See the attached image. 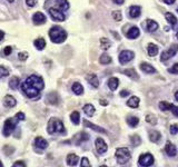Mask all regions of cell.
Masks as SVG:
<instances>
[{
  "label": "cell",
  "mask_w": 178,
  "mask_h": 167,
  "mask_svg": "<svg viewBox=\"0 0 178 167\" xmlns=\"http://www.w3.org/2000/svg\"><path fill=\"white\" fill-rule=\"evenodd\" d=\"M44 79L37 76V75H31L22 83L21 89L22 91L25 93V95L27 96L28 98H36L38 97L40 91L44 89Z\"/></svg>",
  "instance_id": "1"
},
{
  "label": "cell",
  "mask_w": 178,
  "mask_h": 167,
  "mask_svg": "<svg viewBox=\"0 0 178 167\" xmlns=\"http://www.w3.org/2000/svg\"><path fill=\"white\" fill-rule=\"evenodd\" d=\"M49 37L52 42L55 44H61L67 38V33L61 27L55 26L49 30Z\"/></svg>",
  "instance_id": "2"
},
{
  "label": "cell",
  "mask_w": 178,
  "mask_h": 167,
  "mask_svg": "<svg viewBox=\"0 0 178 167\" xmlns=\"http://www.w3.org/2000/svg\"><path fill=\"white\" fill-rule=\"evenodd\" d=\"M47 130H48L49 134L65 133V127H64V124H62L61 120L57 119V118H50Z\"/></svg>",
  "instance_id": "3"
},
{
  "label": "cell",
  "mask_w": 178,
  "mask_h": 167,
  "mask_svg": "<svg viewBox=\"0 0 178 167\" xmlns=\"http://www.w3.org/2000/svg\"><path fill=\"white\" fill-rule=\"evenodd\" d=\"M116 158H117V161L119 164H126L129 159H130V151L128 148L126 147H122V148H118L116 150Z\"/></svg>",
  "instance_id": "4"
},
{
  "label": "cell",
  "mask_w": 178,
  "mask_h": 167,
  "mask_svg": "<svg viewBox=\"0 0 178 167\" xmlns=\"http://www.w3.org/2000/svg\"><path fill=\"white\" fill-rule=\"evenodd\" d=\"M17 120L16 118L13 119V118H9V119H7L5 122V125H4V130H2V134H4V136L6 137H8V136H10L11 133L15 130V128H16V125H17Z\"/></svg>",
  "instance_id": "5"
},
{
  "label": "cell",
  "mask_w": 178,
  "mask_h": 167,
  "mask_svg": "<svg viewBox=\"0 0 178 167\" xmlns=\"http://www.w3.org/2000/svg\"><path fill=\"white\" fill-rule=\"evenodd\" d=\"M177 51H178V45H172L169 49L164 51V52L161 54V57H160L161 61H167L168 59H170L172 57H174V56L176 55Z\"/></svg>",
  "instance_id": "6"
},
{
  "label": "cell",
  "mask_w": 178,
  "mask_h": 167,
  "mask_svg": "<svg viewBox=\"0 0 178 167\" xmlns=\"http://www.w3.org/2000/svg\"><path fill=\"white\" fill-rule=\"evenodd\" d=\"M49 15L51 16V18L56 20V21H65L66 16L65 13L62 12V10L60 9H56V8H50L49 9Z\"/></svg>",
  "instance_id": "7"
},
{
  "label": "cell",
  "mask_w": 178,
  "mask_h": 167,
  "mask_svg": "<svg viewBox=\"0 0 178 167\" xmlns=\"http://www.w3.org/2000/svg\"><path fill=\"white\" fill-rule=\"evenodd\" d=\"M138 163L140 166H151L154 164V157L151 154H143L139 157Z\"/></svg>",
  "instance_id": "8"
},
{
  "label": "cell",
  "mask_w": 178,
  "mask_h": 167,
  "mask_svg": "<svg viewBox=\"0 0 178 167\" xmlns=\"http://www.w3.org/2000/svg\"><path fill=\"white\" fill-rule=\"evenodd\" d=\"M135 57V54L130 50H122L119 55V61L120 64H127L129 61H131Z\"/></svg>",
  "instance_id": "9"
},
{
  "label": "cell",
  "mask_w": 178,
  "mask_h": 167,
  "mask_svg": "<svg viewBox=\"0 0 178 167\" xmlns=\"http://www.w3.org/2000/svg\"><path fill=\"white\" fill-rule=\"evenodd\" d=\"M96 149H97V151H98L99 154H104V153L107 151L108 146H107V144H106L105 140L102 138L96 139Z\"/></svg>",
  "instance_id": "10"
},
{
  "label": "cell",
  "mask_w": 178,
  "mask_h": 167,
  "mask_svg": "<svg viewBox=\"0 0 178 167\" xmlns=\"http://www.w3.org/2000/svg\"><path fill=\"white\" fill-rule=\"evenodd\" d=\"M32 20L35 25H42V23L46 22L47 18H46V16H44L42 12H36L32 17Z\"/></svg>",
  "instance_id": "11"
},
{
  "label": "cell",
  "mask_w": 178,
  "mask_h": 167,
  "mask_svg": "<svg viewBox=\"0 0 178 167\" xmlns=\"http://www.w3.org/2000/svg\"><path fill=\"white\" fill-rule=\"evenodd\" d=\"M35 145H36V147H38L39 149H46L48 147V142L42 137H37L35 139Z\"/></svg>",
  "instance_id": "12"
},
{
  "label": "cell",
  "mask_w": 178,
  "mask_h": 167,
  "mask_svg": "<svg viewBox=\"0 0 178 167\" xmlns=\"http://www.w3.org/2000/svg\"><path fill=\"white\" fill-rule=\"evenodd\" d=\"M87 80H88V83L93 86V87H95V88H97L98 86H99V79H98V77L95 75V74H89V75H87Z\"/></svg>",
  "instance_id": "13"
},
{
  "label": "cell",
  "mask_w": 178,
  "mask_h": 167,
  "mask_svg": "<svg viewBox=\"0 0 178 167\" xmlns=\"http://www.w3.org/2000/svg\"><path fill=\"white\" fill-rule=\"evenodd\" d=\"M4 105H5L6 107H9V108L15 107V106L17 105V100L15 99L12 96H10V95H7L5 98H4Z\"/></svg>",
  "instance_id": "14"
},
{
  "label": "cell",
  "mask_w": 178,
  "mask_h": 167,
  "mask_svg": "<svg viewBox=\"0 0 178 167\" xmlns=\"http://www.w3.org/2000/svg\"><path fill=\"white\" fill-rule=\"evenodd\" d=\"M83 125H85V127H89L91 128L93 130H95V132H97V133H102V134H106L107 132H106L104 128L101 127H98V126H96V125H94V124H91V122H89L88 120H83Z\"/></svg>",
  "instance_id": "15"
},
{
  "label": "cell",
  "mask_w": 178,
  "mask_h": 167,
  "mask_svg": "<svg viewBox=\"0 0 178 167\" xmlns=\"http://www.w3.org/2000/svg\"><path fill=\"white\" fill-rule=\"evenodd\" d=\"M139 35H140V31H139V29L137 27H131L129 30H128V33H126L127 38H129V39L137 38Z\"/></svg>",
  "instance_id": "16"
},
{
  "label": "cell",
  "mask_w": 178,
  "mask_h": 167,
  "mask_svg": "<svg viewBox=\"0 0 178 167\" xmlns=\"http://www.w3.org/2000/svg\"><path fill=\"white\" fill-rule=\"evenodd\" d=\"M165 150H166V153L168 156H176V154H177V149H176L175 145H172V143H169V142L166 144Z\"/></svg>",
  "instance_id": "17"
},
{
  "label": "cell",
  "mask_w": 178,
  "mask_h": 167,
  "mask_svg": "<svg viewBox=\"0 0 178 167\" xmlns=\"http://www.w3.org/2000/svg\"><path fill=\"white\" fill-rule=\"evenodd\" d=\"M147 31L149 33H155L156 30L158 29V23L151 19H147Z\"/></svg>",
  "instance_id": "18"
},
{
  "label": "cell",
  "mask_w": 178,
  "mask_h": 167,
  "mask_svg": "<svg viewBox=\"0 0 178 167\" xmlns=\"http://www.w3.org/2000/svg\"><path fill=\"white\" fill-rule=\"evenodd\" d=\"M140 12H141V9L138 6H131L130 9H129V15L131 18H137V17L140 16Z\"/></svg>",
  "instance_id": "19"
},
{
  "label": "cell",
  "mask_w": 178,
  "mask_h": 167,
  "mask_svg": "<svg viewBox=\"0 0 178 167\" xmlns=\"http://www.w3.org/2000/svg\"><path fill=\"white\" fill-rule=\"evenodd\" d=\"M140 69H141L143 71L147 72V74H154V72H156L155 68L151 66V65H149V64H147V62L140 64Z\"/></svg>",
  "instance_id": "20"
},
{
  "label": "cell",
  "mask_w": 178,
  "mask_h": 167,
  "mask_svg": "<svg viewBox=\"0 0 178 167\" xmlns=\"http://www.w3.org/2000/svg\"><path fill=\"white\" fill-rule=\"evenodd\" d=\"M78 156L75 155V154H69V155L67 156V164L69 165V166H76L78 163Z\"/></svg>",
  "instance_id": "21"
},
{
  "label": "cell",
  "mask_w": 178,
  "mask_h": 167,
  "mask_svg": "<svg viewBox=\"0 0 178 167\" xmlns=\"http://www.w3.org/2000/svg\"><path fill=\"white\" fill-rule=\"evenodd\" d=\"M56 5L58 7V9H60V10L62 11L69 9V2H68L67 0H57V1H56Z\"/></svg>",
  "instance_id": "22"
},
{
  "label": "cell",
  "mask_w": 178,
  "mask_h": 167,
  "mask_svg": "<svg viewBox=\"0 0 178 167\" xmlns=\"http://www.w3.org/2000/svg\"><path fill=\"white\" fill-rule=\"evenodd\" d=\"M118 85H119L118 78H116V77L109 78V80H108V86H109V88H110L111 90H116L117 87H118Z\"/></svg>",
  "instance_id": "23"
},
{
  "label": "cell",
  "mask_w": 178,
  "mask_h": 167,
  "mask_svg": "<svg viewBox=\"0 0 178 167\" xmlns=\"http://www.w3.org/2000/svg\"><path fill=\"white\" fill-rule=\"evenodd\" d=\"M47 100H48V103L49 104H52V105H57L58 103H59V98H58V96L56 93H51L47 96Z\"/></svg>",
  "instance_id": "24"
},
{
  "label": "cell",
  "mask_w": 178,
  "mask_h": 167,
  "mask_svg": "<svg viewBox=\"0 0 178 167\" xmlns=\"http://www.w3.org/2000/svg\"><path fill=\"white\" fill-rule=\"evenodd\" d=\"M127 105L129 106V107H131V108H137L139 106V98L136 97V96L130 97V99L127 101Z\"/></svg>",
  "instance_id": "25"
},
{
  "label": "cell",
  "mask_w": 178,
  "mask_h": 167,
  "mask_svg": "<svg viewBox=\"0 0 178 167\" xmlns=\"http://www.w3.org/2000/svg\"><path fill=\"white\" fill-rule=\"evenodd\" d=\"M147 50H148V55L150 57H154L158 54V47L154 44H149L148 45V47H147Z\"/></svg>",
  "instance_id": "26"
},
{
  "label": "cell",
  "mask_w": 178,
  "mask_h": 167,
  "mask_svg": "<svg viewBox=\"0 0 178 167\" xmlns=\"http://www.w3.org/2000/svg\"><path fill=\"white\" fill-rule=\"evenodd\" d=\"M33 45L38 50H42L44 48V46H46V41H44V38H38L33 41Z\"/></svg>",
  "instance_id": "27"
},
{
  "label": "cell",
  "mask_w": 178,
  "mask_h": 167,
  "mask_svg": "<svg viewBox=\"0 0 178 167\" xmlns=\"http://www.w3.org/2000/svg\"><path fill=\"white\" fill-rule=\"evenodd\" d=\"M161 135L159 132H157V130H151L149 133V139L151 142H154V143H157L159 139H160Z\"/></svg>",
  "instance_id": "28"
},
{
  "label": "cell",
  "mask_w": 178,
  "mask_h": 167,
  "mask_svg": "<svg viewBox=\"0 0 178 167\" xmlns=\"http://www.w3.org/2000/svg\"><path fill=\"white\" fill-rule=\"evenodd\" d=\"M110 46H111V42L109 41V39L105 38V37L100 38V47H101V49H104V50L109 49Z\"/></svg>",
  "instance_id": "29"
},
{
  "label": "cell",
  "mask_w": 178,
  "mask_h": 167,
  "mask_svg": "<svg viewBox=\"0 0 178 167\" xmlns=\"http://www.w3.org/2000/svg\"><path fill=\"white\" fill-rule=\"evenodd\" d=\"M83 111H85V114L87 116L91 117L95 114V107L93 105H90V104H87V105L83 106Z\"/></svg>",
  "instance_id": "30"
},
{
  "label": "cell",
  "mask_w": 178,
  "mask_h": 167,
  "mask_svg": "<svg viewBox=\"0 0 178 167\" xmlns=\"http://www.w3.org/2000/svg\"><path fill=\"white\" fill-rule=\"evenodd\" d=\"M72 91L76 95H81L83 93V87L79 83H73V85H72Z\"/></svg>",
  "instance_id": "31"
},
{
  "label": "cell",
  "mask_w": 178,
  "mask_h": 167,
  "mask_svg": "<svg viewBox=\"0 0 178 167\" xmlns=\"http://www.w3.org/2000/svg\"><path fill=\"white\" fill-rule=\"evenodd\" d=\"M165 17H166L168 23H170L172 26H175V25L177 23V18L174 16L172 13H170V12H167L166 15H165Z\"/></svg>",
  "instance_id": "32"
},
{
  "label": "cell",
  "mask_w": 178,
  "mask_h": 167,
  "mask_svg": "<svg viewBox=\"0 0 178 167\" xmlns=\"http://www.w3.org/2000/svg\"><path fill=\"white\" fill-rule=\"evenodd\" d=\"M19 83H20V79L18 77H12L9 81V86H10L11 89H18V86H19Z\"/></svg>",
  "instance_id": "33"
},
{
  "label": "cell",
  "mask_w": 178,
  "mask_h": 167,
  "mask_svg": "<svg viewBox=\"0 0 178 167\" xmlns=\"http://www.w3.org/2000/svg\"><path fill=\"white\" fill-rule=\"evenodd\" d=\"M139 122V118L138 117H129L127 118V124L130 126V127H136Z\"/></svg>",
  "instance_id": "34"
},
{
  "label": "cell",
  "mask_w": 178,
  "mask_h": 167,
  "mask_svg": "<svg viewBox=\"0 0 178 167\" xmlns=\"http://www.w3.org/2000/svg\"><path fill=\"white\" fill-rule=\"evenodd\" d=\"M70 119H71V122L75 124V125H78L79 122H80V115H79V113L78 111H73L71 115H70Z\"/></svg>",
  "instance_id": "35"
},
{
  "label": "cell",
  "mask_w": 178,
  "mask_h": 167,
  "mask_svg": "<svg viewBox=\"0 0 178 167\" xmlns=\"http://www.w3.org/2000/svg\"><path fill=\"white\" fill-rule=\"evenodd\" d=\"M100 64H102V65H106V64H109L111 61V58L109 55H107V54H104V55L100 56Z\"/></svg>",
  "instance_id": "36"
},
{
  "label": "cell",
  "mask_w": 178,
  "mask_h": 167,
  "mask_svg": "<svg viewBox=\"0 0 178 167\" xmlns=\"http://www.w3.org/2000/svg\"><path fill=\"white\" fill-rule=\"evenodd\" d=\"M124 74L129 76L130 78H133V79H137V78H138V76L136 75L135 69H126V70H124Z\"/></svg>",
  "instance_id": "37"
},
{
  "label": "cell",
  "mask_w": 178,
  "mask_h": 167,
  "mask_svg": "<svg viewBox=\"0 0 178 167\" xmlns=\"http://www.w3.org/2000/svg\"><path fill=\"white\" fill-rule=\"evenodd\" d=\"M130 140H131V144L134 146H139L140 143H141V139L139 137L138 135H133L131 137H130Z\"/></svg>",
  "instance_id": "38"
},
{
  "label": "cell",
  "mask_w": 178,
  "mask_h": 167,
  "mask_svg": "<svg viewBox=\"0 0 178 167\" xmlns=\"http://www.w3.org/2000/svg\"><path fill=\"white\" fill-rule=\"evenodd\" d=\"M170 107H172V104H168L166 101L159 103V108L161 110H170Z\"/></svg>",
  "instance_id": "39"
},
{
  "label": "cell",
  "mask_w": 178,
  "mask_h": 167,
  "mask_svg": "<svg viewBox=\"0 0 178 167\" xmlns=\"http://www.w3.org/2000/svg\"><path fill=\"white\" fill-rule=\"evenodd\" d=\"M76 137H77V138H79V140L77 142L78 144H79V143H81V142H83V140H87V139H89L88 134H86V133H80V134H78Z\"/></svg>",
  "instance_id": "40"
},
{
  "label": "cell",
  "mask_w": 178,
  "mask_h": 167,
  "mask_svg": "<svg viewBox=\"0 0 178 167\" xmlns=\"http://www.w3.org/2000/svg\"><path fill=\"white\" fill-rule=\"evenodd\" d=\"M9 75V70L4 66H0V79Z\"/></svg>",
  "instance_id": "41"
},
{
  "label": "cell",
  "mask_w": 178,
  "mask_h": 167,
  "mask_svg": "<svg viewBox=\"0 0 178 167\" xmlns=\"http://www.w3.org/2000/svg\"><path fill=\"white\" fill-rule=\"evenodd\" d=\"M146 122H149V124H151V125H155L156 122H157V119H156V117L154 116V115H147V117H146Z\"/></svg>",
  "instance_id": "42"
},
{
  "label": "cell",
  "mask_w": 178,
  "mask_h": 167,
  "mask_svg": "<svg viewBox=\"0 0 178 167\" xmlns=\"http://www.w3.org/2000/svg\"><path fill=\"white\" fill-rule=\"evenodd\" d=\"M112 17H114V19H115L116 21H120L122 18L121 12H120V11H114V12H112Z\"/></svg>",
  "instance_id": "43"
},
{
  "label": "cell",
  "mask_w": 178,
  "mask_h": 167,
  "mask_svg": "<svg viewBox=\"0 0 178 167\" xmlns=\"http://www.w3.org/2000/svg\"><path fill=\"white\" fill-rule=\"evenodd\" d=\"M80 166L81 167H90V163H89L88 158H86V157H83V159H81V164H80Z\"/></svg>",
  "instance_id": "44"
},
{
  "label": "cell",
  "mask_w": 178,
  "mask_h": 167,
  "mask_svg": "<svg viewBox=\"0 0 178 167\" xmlns=\"http://www.w3.org/2000/svg\"><path fill=\"white\" fill-rule=\"evenodd\" d=\"M18 58H19V60H21V61L27 60L28 54L27 52H19V54H18Z\"/></svg>",
  "instance_id": "45"
},
{
  "label": "cell",
  "mask_w": 178,
  "mask_h": 167,
  "mask_svg": "<svg viewBox=\"0 0 178 167\" xmlns=\"http://www.w3.org/2000/svg\"><path fill=\"white\" fill-rule=\"evenodd\" d=\"M15 118H16L18 122H22V120H25V114H23V113H17Z\"/></svg>",
  "instance_id": "46"
},
{
  "label": "cell",
  "mask_w": 178,
  "mask_h": 167,
  "mask_svg": "<svg viewBox=\"0 0 178 167\" xmlns=\"http://www.w3.org/2000/svg\"><path fill=\"white\" fill-rule=\"evenodd\" d=\"M178 133V125L175 124V125H172L170 126V134L172 135H176Z\"/></svg>",
  "instance_id": "47"
},
{
  "label": "cell",
  "mask_w": 178,
  "mask_h": 167,
  "mask_svg": "<svg viewBox=\"0 0 178 167\" xmlns=\"http://www.w3.org/2000/svg\"><path fill=\"white\" fill-rule=\"evenodd\" d=\"M11 52H12V47H10V46H7V47H5V49H4V55L9 56Z\"/></svg>",
  "instance_id": "48"
},
{
  "label": "cell",
  "mask_w": 178,
  "mask_h": 167,
  "mask_svg": "<svg viewBox=\"0 0 178 167\" xmlns=\"http://www.w3.org/2000/svg\"><path fill=\"white\" fill-rule=\"evenodd\" d=\"M170 110H172V113L174 114V115H175V116L178 117V107H177V106H175V105H172V104Z\"/></svg>",
  "instance_id": "49"
},
{
  "label": "cell",
  "mask_w": 178,
  "mask_h": 167,
  "mask_svg": "<svg viewBox=\"0 0 178 167\" xmlns=\"http://www.w3.org/2000/svg\"><path fill=\"white\" fill-rule=\"evenodd\" d=\"M169 72H172V74H178V64H175V65L169 69Z\"/></svg>",
  "instance_id": "50"
},
{
  "label": "cell",
  "mask_w": 178,
  "mask_h": 167,
  "mask_svg": "<svg viewBox=\"0 0 178 167\" xmlns=\"http://www.w3.org/2000/svg\"><path fill=\"white\" fill-rule=\"evenodd\" d=\"M26 4L28 7H35L37 4V0H26Z\"/></svg>",
  "instance_id": "51"
},
{
  "label": "cell",
  "mask_w": 178,
  "mask_h": 167,
  "mask_svg": "<svg viewBox=\"0 0 178 167\" xmlns=\"http://www.w3.org/2000/svg\"><path fill=\"white\" fill-rule=\"evenodd\" d=\"M12 166L13 167H26V164H25L22 161H16Z\"/></svg>",
  "instance_id": "52"
},
{
  "label": "cell",
  "mask_w": 178,
  "mask_h": 167,
  "mask_svg": "<svg viewBox=\"0 0 178 167\" xmlns=\"http://www.w3.org/2000/svg\"><path fill=\"white\" fill-rule=\"evenodd\" d=\"M128 95H129V91H128V90H122L121 93H120V96H121V97H126Z\"/></svg>",
  "instance_id": "53"
},
{
  "label": "cell",
  "mask_w": 178,
  "mask_h": 167,
  "mask_svg": "<svg viewBox=\"0 0 178 167\" xmlns=\"http://www.w3.org/2000/svg\"><path fill=\"white\" fill-rule=\"evenodd\" d=\"M165 4H167V5H172V4H175V1L176 0H162Z\"/></svg>",
  "instance_id": "54"
},
{
  "label": "cell",
  "mask_w": 178,
  "mask_h": 167,
  "mask_svg": "<svg viewBox=\"0 0 178 167\" xmlns=\"http://www.w3.org/2000/svg\"><path fill=\"white\" fill-rule=\"evenodd\" d=\"M112 1H114L116 5H122V4L125 2V0H112Z\"/></svg>",
  "instance_id": "55"
},
{
  "label": "cell",
  "mask_w": 178,
  "mask_h": 167,
  "mask_svg": "<svg viewBox=\"0 0 178 167\" xmlns=\"http://www.w3.org/2000/svg\"><path fill=\"white\" fill-rule=\"evenodd\" d=\"M4 38H5V33L2 30H0V42L4 40Z\"/></svg>",
  "instance_id": "56"
},
{
  "label": "cell",
  "mask_w": 178,
  "mask_h": 167,
  "mask_svg": "<svg viewBox=\"0 0 178 167\" xmlns=\"http://www.w3.org/2000/svg\"><path fill=\"white\" fill-rule=\"evenodd\" d=\"M99 103H100V104H101V105H104V106L108 105V101H106V99H100Z\"/></svg>",
  "instance_id": "57"
},
{
  "label": "cell",
  "mask_w": 178,
  "mask_h": 167,
  "mask_svg": "<svg viewBox=\"0 0 178 167\" xmlns=\"http://www.w3.org/2000/svg\"><path fill=\"white\" fill-rule=\"evenodd\" d=\"M175 98H176V100H178V90L175 93Z\"/></svg>",
  "instance_id": "58"
},
{
  "label": "cell",
  "mask_w": 178,
  "mask_h": 167,
  "mask_svg": "<svg viewBox=\"0 0 178 167\" xmlns=\"http://www.w3.org/2000/svg\"><path fill=\"white\" fill-rule=\"evenodd\" d=\"M4 165H2V163H1V161H0V167H2Z\"/></svg>",
  "instance_id": "59"
},
{
  "label": "cell",
  "mask_w": 178,
  "mask_h": 167,
  "mask_svg": "<svg viewBox=\"0 0 178 167\" xmlns=\"http://www.w3.org/2000/svg\"><path fill=\"white\" fill-rule=\"evenodd\" d=\"M176 37H177V39H178V33H176Z\"/></svg>",
  "instance_id": "60"
},
{
  "label": "cell",
  "mask_w": 178,
  "mask_h": 167,
  "mask_svg": "<svg viewBox=\"0 0 178 167\" xmlns=\"http://www.w3.org/2000/svg\"><path fill=\"white\" fill-rule=\"evenodd\" d=\"M177 11H178V9H177Z\"/></svg>",
  "instance_id": "61"
}]
</instances>
